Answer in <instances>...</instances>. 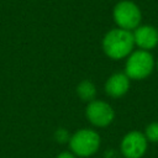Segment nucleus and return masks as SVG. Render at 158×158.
<instances>
[{
    "mask_svg": "<svg viewBox=\"0 0 158 158\" xmlns=\"http://www.w3.org/2000/svg\"><path fill=\"white\" fill-rule=\"evenodd\" d=\"M77 95L81 101H85L86 104L96 99V86L91 80H81L77 88H75Z\"/></svg>",
    "mask_w": 158,
    "mask_h": 158,
    "instance_id": "nucleus-9",
    "label": "nucleus"
},
{
    "mask_svg": "<svg viewBox=\"0 0 158 158\" xmlns=\"http://www.w3.org/2000/svg\"><path fill=\"white\" fill-rule=\"evenodd\" d=\"M147 148L148 141L141 131L127 132L120 142V151L125 158H142L146 154Z\"/></svg>",
    "mask_w": 158,
    "mask_h": 158,
    "instance_id": "nucleus-6",
    "label": "nucleus"
},
{
    "mask_svg": "<svg viewBox=\"0 0 158 158\" xmlns=\"http://www.w3.org/2000/svg\"><path fill=\"white\" fill-rule=\"evenodd\" d=\"M133 47L135 41L132 31L120 27L110 30L102 38V51L110 59L114 60L127 58L133 52Z\"/></svg>",
    "mask_w": 158,
    "mask_h": 158,
    "instance_id": "nucleus-1",
    "label": "nucleus"
},
{
    "mask_svg": "<svg viewBox=\"0 0 158 158\" xmlns=\"http://www.w3.org/2000/svg\"><path fill=\"white\" fill-rule=\"evenodd\" d=\"M156 68H157V70H158V60L156 62Z\"/></svg>",
    "mask_w": 158,
    "mask_h": 158,
    "instance_id": "nucleus-13",
    "label": "nucleus"
},
{
    "mask_svg": "<svg viewBox=\"0 0 158 158\" xmlns=\"http://www.w3.org/2000/svg\"><path fill=\"white\" fill-rule=\"evenodd\" d=\"M135 46L143 51H151L158 46V30L151 25H139L133 30Z\"/></svg>",
    "mask_w": 158,
    "mask_h": 158,
    "instance_id": "nucleus-8",
    "label": "nucleus"
},
{
    "mask_svg": "<svg viewBox=\"0 0 158 158\" xmlns=\"http://www.w3.org/2000/svg\"><path fill=\"white\" fill-rule=\"evenodd\" d=\"M112 17L117 27L127 31H133L141 25L142 14L137 4L131 0H122L115 5Z\"/></svg>",
    "mask_w": 158,
    "mask_h": 158,
    "instance_id": "nucleus-4",
    "label": "nucleus"
},
{
    "mask_svg": "<svg viewBox=\"0 0 158 158\" xmlns=\"http://www.w3.org/2000/svg\"><path fill=\"white\" fill-rule=\"evenodd\" d=\"M70 152L78 158H88L94 156L101 144V138L98 131L94 128H79L75 131L68 141Z\"/></svg>",
    "mask_w": 158,
    "mask_h": 158,
    "instance_id": "nucleus-2",
    "label": "nucleus"
},
{
    "mask_svg": "<svg viewBox=\"0 0 158 158\" xmlns=\"http://www.w3.org/2000/svg\"><path fill=\"white\" fill-rule=\"evenodd\" d=\"M54 137H56V141H57V142H65V141L68 142L70 136L68 135V132H67L64 128H59V130H57Z\"/></svg>",
    "mask_w": 158,
    "mask_h": 158,
    "instance_id": "nucleus-11",
    "label": "nucleus"
},
{
    "mask_svg": "<svg viewBox=\"0 0 158 158\" xmlns=\"http://www.w3.org/2000/svg\"><path fill=\"white\" fill-rule=\"evenodd\" d=\"M144 136L148 142L158 143V122H151L144 128Z\"/></svg>",
    "mask_w": 158,
    "mask_h": 158,
    "instance_id": "nucleus-10",
    "label": "nucleus"
},
{
    "mask_svg": "<svg viewBox=\"0 0 158 158\" xmlns=\"http://www.w3.org/2000/svg\"><path fill=\"white\" fill-rule=\"evenodd\" d=\"M156 67V60L149 51H133L125 63V74L131 80H143L148 78Z\"/></svg>",
    "mask_w": 158,
    "mask_h": 158,
    "instance_id": "nucleus-3",
    "label": "nucleus"
},
{
    "mask_svg": "<svg viewBox=\"0 0 158 158\" xmlns=\"http://www.w3.org/2000/svg\"><path fill=\"white\" fill-rule=\"evenodd\" d=\"M130 85L131 79L125 74V72H117L111 74L106 79L104 89L107 96L112 99H118L127 94V91L130 90Z\"/></svg>",
    "mask_w": 158,
    "mask_h": 158,
    "instance_id": "nucleus-7",
    "label": "nucleus"
},
{
    "mask_svg": "<svg viewBox=\"0 0 158 158\" xmlns=\"http://www.w3.org/2000/svg\"><path fill=\"white\" fill-rule=\"evenodd\" d=\"M85 117L94 127L104 128V127L110 126L114 122L115 111L109 102L95 99L86 104Z\"/></svg>",
    "mask_w": 158,
    "mask_h": 158,
    "instance_id": "nucleus-5",
    "label": "nucleus"
},
{
    "mask_svg": "<svg viewBox=\"0 0 158 158\" xmlns=\"http://www.w3.org/2000/svg\"><path fill=\"white\" fill-rule=\"evenodd\" d=\"M56 158H78V157H77V156H74L72 152L65 151V152H60Z\"/></svg>",
    "mask_w": 158,
    "mask_h": 158,
    "instance_id": "nucleus-12",
    "label": "nucleus"
}]
</instances>
